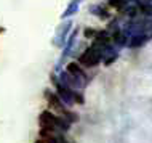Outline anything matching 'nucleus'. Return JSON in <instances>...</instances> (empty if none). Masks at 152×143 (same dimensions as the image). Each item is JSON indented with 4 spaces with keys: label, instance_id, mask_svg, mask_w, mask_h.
Here are the masks:
<instances>
[{
    "label": "nucleus",
    "instance_id": "f257e3e1",
    "mask_svg": "<svg viewBox=\"0 0 152 143\" xmlns=\"http://www.w3.org/2000/svg\"><path fill=\"white\" fill-rule=\"evenodd\" d=\"M40 124H42L43 129H51V130H55V129H64L66 130L67 129V124L63 119L56 117L55 114H51L50 111H43L40 114Z\"/></svg>",
    "mask_w": 152,
    "mask_h": 143
},
{
    "label": "nucleus",
    "instance_id": "f03ea898",
    "mask_svg": "<svg viewBox=\"0 0 152 143\" xmlns=\"http://www.w3.org/2000/svg\"><path fill=\"white\" fill-rule=\"evenodd\" d=\"M99 56H101L99 52H98L94 47H91V48H88V50L80 56V63L83 64V66L91 68V66H94V64H98V61H99Z\"/></svg>",
    "mask_w": 152,
    "mask_h": 143
},
{
    "label": "nucleus",
    "instance_id": "7ed1b4c3",
    "mask_svg": "<svg viewBox=\"0 0 152 143\" xmlns=\"http://www.w3.org/2000/svg\"><path fill=\"white\" fill-rule=\"evenodd\" d=\"M48 98H50V105L53 106V108H56L58 111L66 113V111H64V108H63V105H61V100H59V98L56 97V95H50Z\"/></svg>",
    "mask_w": 152,
    "mask_h": 143
},
{
    "label": "nucleus",
    "instance_id": "20e7f679",
    "mask_svg": "<svg viewBox=\"0 0 152 143\" xmlns=\"http://www.w3.org/2000/svg\"><path fill=\"white\" fill-rule=\"evenodd\" d=\"M109 34L107 32H99V34H96V43H99V45H106V43H109Z\"/></svg>",
    "mask_w": 152,
    "mask_h": 143
},
{
    "label": "nucleus",
    "instance_id": "39448f33",
    "mask_svg": "<svg viewBox=\"0 0 152 143\" xmlns=\"http://www.w3.org/2000/svg\"><path fill=\"white\" fill-rule=\"evenodd\" d=\"M67 71L72 72L74 76H85L83 71L79 68V64H75V63H71V64H69V66H67Z\"/></svg>",
    "mask_w": 152,
    "mask_h": 143
},
{
    "label": "nucleus",
    "instance_id": "423d86ee",
    "mask_svg": "<svg viewBox=\"0 0 152 143\" xmlns=\"http://www.w3.org/2000/svg\"><path fill=\"white\" fill-rule=\"evenodd\" d=\"M85 35H87V37H91V35H96V32L91 31V29H87L85 31Z\"/></svg>",
    "mask_w": 152,
    "mask_h": 143
},
{
    "label": "nucleus",
    "instance_id": "0eeeda50",
    "mask_svg": "<svg viewBox=\"0 0 152 143\" xmlns=\"http://www.w3.org/2000/svg\"><path fill=\"white\" fill-rule=\"evenodd\" d=\"M2 31H3V29H2V27H0V32H2Z\"/></svg>",
    "mask_w": 152,
    "mask_h": 143
}]
</instances>
